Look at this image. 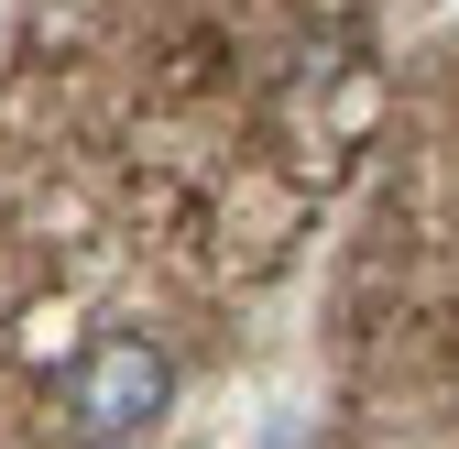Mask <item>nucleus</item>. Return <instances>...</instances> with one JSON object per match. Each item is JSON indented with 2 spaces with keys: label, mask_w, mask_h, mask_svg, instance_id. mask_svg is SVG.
<instances>
[{
  "label": "nucleus",
  "mask_w": 459,
  "mask_h": 449,
  "mask_svg": "<svg viewBox=\"0 0 459 449\" xmlns=\"http://www.w3.org/2000/svg\"><path fill=\"white\" fill-rule=\"evenodd\" d=\"M176 417V351L153 329H99V340L55 373V427L77 449H132Z\"/></svg>",
  "instance_id": "f257e3e1"
}]
</instances>
